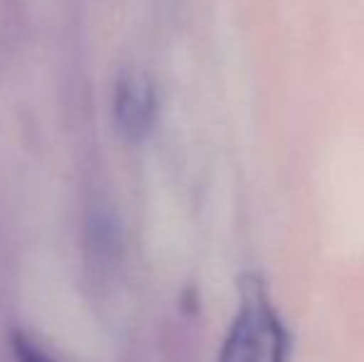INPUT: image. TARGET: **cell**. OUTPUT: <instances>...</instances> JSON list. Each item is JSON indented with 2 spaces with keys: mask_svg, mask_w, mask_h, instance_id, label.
<instances>
[{
  "mask_svg": "<svg viewBox=\"0 0 364 362\" xmlns=\"http://www.w3.org/2000/svg\"><path fill=\"white\" fill-rule=\"evenodd\" d=\"M240 303L218 362H288L290 335L258 273H245L238 283Z\"/></svg>",
  "mask_w": 364,
  "mask_h": 362,
  "instance_id": "obj_1",
  "label": "cell"
},
{
  "mask_svg": "<svg viewBox=\"0 0 364 362\" xmlns=\"http://www.w3.org/2000/svg\"><path fill=\"white\" fill-rule=\"evenodd\" d=\"M159 115L156 85L146 73L127 68L114 85V122L124 139L141 142L151 134Z\"/></svg>",
  "mask_w": 364,
  "mask_h": 362,
  "instance_id": "obj_2",
  "label": "cell"
},
{
  "mask_svg": "<svg viewBox=\"0 0 364 362\" xmlns=\"http://www.w3.org/2000/svg\"><path fill=\"white\" fill-rule=\"evenodd\" d=\"M10 350H13L15 362H55L28 333L23 330H13L10 333Z\"/></svg>",
  "mask_w": 364,
  "mask_h": 362,
  "instance_id": "obj_3",
  "label": "cell"
}]
</instances>
